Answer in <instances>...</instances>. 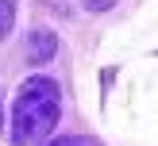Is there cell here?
Segmentation results:
<instances>
[{
    "mask_svg": "<svg viewBox=\"0 0 158 146\" xmlns=\"http://www.w3.org/2000/svg\"><path fill=\"white\" fill-rule=\"evenodd\" d=\"M116 0H85V8H93V12H104V8H112Z\"/></svg>",
    "mask_w": 158,
    "mask_h": 146,
    "instance_id": "obj_5",
    "label": "cell"
},
{
    "mask_svg": "<svg viewBox=\"0 0 158 146\" xmlns=\"http://www.w3.org/2000/svg\"><path fill=\"white\" fill-rule=\"evenodd\" d=\"M62 115V92L50 77H31L15 92V112H12V142L15 146H35L58 127Z\"/></svg>",
    "mask_w": 158,
    "mask_h": 146,
    "instance_id": "obj_1",
    "label": "cell"
},
{
    "mask_svg": "<svg viewBox=\"0 0 158 146\" xmlns=\"http://www.w3.org/2000/svg\"><path fill=\"white\" fill-rule=\"evenodd\" d=\"M54 54H58V35H54V31L39 27V31H31V35H27V58L35 61V65L50 61Z\"/></svg>",
    "mask_w": 158,
    "mask_h": 146,
    "instance_id": "obj_2",
    "label": "cell"
},
{
    "mask_svg": "<svg viewBox=\"0 0 158 146\" xmlns=\"http://www.w3.org/2000/svg\"><path fill=\"white\" fill-rule=\"evenodd\" d=\"M12 23H15V0H0V38H8Z\"/></svg>",
    "mask_w": 158,
    "mask_h": 146,
    "instance_id": "obj_3",
    "label": "cell"
},
{
    "mask_svg": "<svg viewBox=\"0 0 158 146\" xmlns=\"http://www.w3.org/2000/svg\"><path fill=\"white\" fill-rule=\"evenodd\" d=\"M43 146H100V142L85 135H66V138H54V142H43Z\"/></svg>",
    "mask_w": 158,
    "mask_h": 146,
    "instance_id": "obj_4",
    "label": "cell"
}]
</instances>
